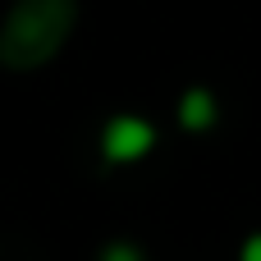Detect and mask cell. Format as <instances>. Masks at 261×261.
I'll return each instance as SVG.
<instances>
[{"instance_id": "obj_1", "label": "cell", "mask_w": 261, "mask_h": 261, "mask_svg": "<svg viewBox=\"0 0 261 261\" xmlns=\"http://www.w3.org/2000/svg\"><path fill=\"white\" fill-rule=\"evenodd\" d=\"M78 0H18L0 28V60L9 69H41L73 32Z\"/></svg>"}, {"instance_id": "obj_4", "label": "cell", "mask_w": 261, "mask_h": 261, "mask_svg": "<svg viewBox=\"0 0 261 261\" xmlns=\"http://www.w3.org/2000/svg\"><path fill=\"white\" fill-rule=\"evenodd\" d=\"M101 261H142V252H138L133 243H110V248L101 252Z\"/></svg>"}, {"instance_id": "obj_3", "label": "cell", "mask_w": 261, "mask_h": 261, "mask_svg": "<svg viewBox=\"0 0 261 261\" xmlns=\"http://www.w3.org/2000/svg\"><path fill=\"white\" fill-rule=\"evenodd\" d=\"M179 124H184L188 133H206V128L216 124V96H211L206 87H188L184 101H179Z\"/></svg>"}, {"instance_id": "obj_5", "label": "cell", "mask_w": 261, "mask_h": 261, "mask_svg": "<svg viewBox=\"0 0 261 261\" xmlns=\"http://www.w3.org/2000/svg\"><path fill=\"white\" fill-rule=\"evenodd\" d=\"M239 261H261V234H252V239L243 243V252H239Z\"/></svg>"}, {"instance_id": "obj_2", "label": "cell", "mask_w": 261, "mask_h": 261, "mask_svg": "<svg viewBox=\"0 0 261 261\" xmlns=\"http://www.w3.org/2000/svg\"><path fill=\"white\" fill-rule=\"evenodd\" d=\"M151 147H156V128H151L147 119H138V115H115V119L106 124V133H101V151H106V161H115V165L142 161Z\"/></svg>"}]
</instances>
